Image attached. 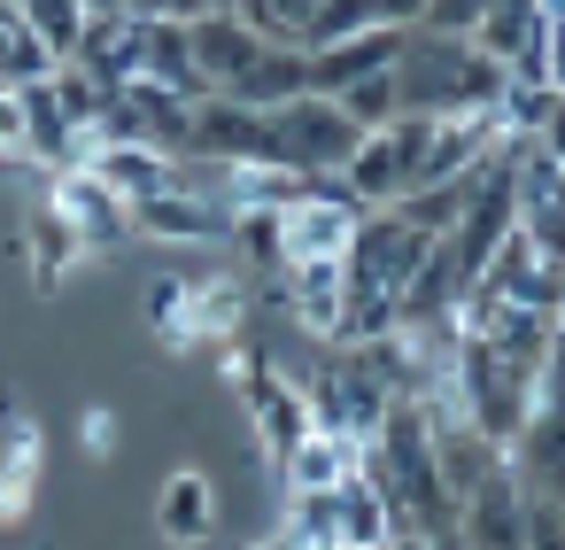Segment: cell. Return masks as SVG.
<instances>
[{"mask_svg":"<svg viewBox=\"0 0 565 550\" xmlns=\"http://www.w3.org/2000/svg\"><path fill=\"white\" fill-rule=\"evenodd\" d=\"M78 63H86L109 94H117L125 78H140V9H125V17H94V24H86Z\"/></svg>","mask_w":565,"mask_h":550,"instance_id":"cell-18","label":"cell"},{"mask_svg":"<svg viewBox=\"0 0 565 550\" xmlns=\"http://www.w3.org/2000/svg\"><path fill=\"white\" fill-rule=\"evenodd\" d=\"M86 449H94V457H109V449H117V411H109V403H94V411H86Z\"/></svg>","mask_w":565,"mask_h":550,"instance_id":"cell-25","label":"cell"},{"mask_svg":"<svg viewBox=\"0 0 565 550\" xmlns=\"http://www.w3.org/2000/svg\"><path fill=\"white\" fill-rule=\"evenodd\" d=\"M0 163H24V94L0 86Z\"/></svg>","mask_w":565,"mask_h":550,"instance_id":"cell-24","label":"cell"},{"mask_svg":"<svg viewBox=\"0 0 565 550\" xmlns=\"http://www.w3.org/2000/svg\"><path fill=\"white\" fill-rule=\"evenodd\" d=\"M86 171H94L102 187H117L125 202H148V194L179 187V156L140 148V140H94V148H86Z\"/></svg>","mask_w":565,"mask_h":550,"instance_id":"cell-14","label":"cell"},{"mask_svg":"<svg viewBox=\"0 0 565 550\" xmlns=\"http://www.w3.org/2000/svg\"><path fill=\"white\" fill-rule=\"evenodd\" d=\"M302 395H310V426H326V434H349V442H372L380 434V419H387V388L364 372V357L356 349H341L333 364H318L310 380H302Z\"/></svg>","mask_w":565,"mask_h":550,"instance_id":"cell-3","label":"cell"},{"mask_svg":"<svg viewBox=\"0 0 565 550\" xmlns=\"http://www.w3.org/2000/svg\"><path fill=\"white\" fill-rule=\"evenodd\" d=\"M356 465H364V442H349V434H326V426H310V434H302V442L279 457L287 488H341Z\"/></svg>","mask_w":565,"mask_h":550,"instance_id":"cell-17","label":"cell"},{"mask_svg":"<svg viewBox=\"0 0 565 550\" xmlns=\"http://www.w3.org/2000/svg\"><path fill=\"white\" fill-rule=\"evenodd\" d=\"M372 550H395V535H387V542H372Z\"/></svg>","mask_w":565,"mask_h":550,"instance_id":"cell-30","label":"cell"},{"mask_svg":"<svg viewBox=\"0 0 565 550\" xmlns=\"http://www.w3.org/2000/svg\"><path fill=\"white\" fill-rule=\"evenodd\" d=\"M241 326H248V279L241 272L186 279V334L194 341H233Z\"/></svg>","mask_w":565,"mask_h":550,"instance_id":"cell-16","label":"cell"},{"mask_svg":"<svg viewBox=\"0 0 565 550\" xmlns=\"http://www.w3.org/2000/svg\"><path fill=\"white\" fill-rule=\"evenodd\" d=\"M356 225H364V202H349V194H310V202L279 210V248H287V272H295V264H349Z\"/></svg>","mask_w":565,"mask_h":550,"instance_id":"cell-7","label":"cell"},{"mask_svg":"<svg viewBox=\"0 0 565 550\" xmlns=\"http://www.w3.org/2000/svg\"><path fill=\"white\" fill-rule=\"evenodd\" d=\"M55 71V55H47V40L24 24V9L0 24V86H32V78H47Z\"/></svg>","mask_w":565,"mask_h":550,"instance_id":"cell-21","label":"cell"},{"mask_svg":"<svg viewBox=\"0 0 565 550\" xmlns=\"http://www.w3.org/2000/svg\"><path fill=\"white\" fill-rule=\"evenodd\" d=\"M132 233L140 241H163V248H225L233 241V210L186 194V187H163L148 202H132Z\"/></svg>","mask_w":565,"mask_h":550,"instance_id":"cell-9","label":"cell"},{"mask_svg":"<svg viewBox=\"0 0 565 550\" xmlns=\"http://www.w3.org/2000/svg\"><path fill=\"white\" fill-rule=\"evenodd\" d=\"M403 40H411V32H349V40L310 47V94H341V86H356V78H372V71H395Z\"/></svg>","mask_w":565,"mask_h":550,"instance_id":"cell-13","label":"cell"},{"mask_svg":"<svg viewBox=\"0 0 565 550\" xmlns=\"http://www.w3.org/2000/svg\"><path fill=\"white\" fill-rule=\"evenodd\" d=\"M24 256H32V279H40V287H55V279L86 256V241H78V225H71V218L32 210V218H24Z\"/></svg>","mask_w":565,"mask_h":550,"instance_id":"cell-19","label":"cell"},{"mask_svg":"<svg viewBox=\"0 0 565 550\" xmlns=\"http://www.w3.org/2000/svg\"><path fill=\"white\" fill-rule=\"evenodd\" d=\"M426 248H434V241H426L418 225H403L395 210H364V225H356V241H349V287L403 303V287H411V272L426 264Z\"/></svg>","mask_w":565,"mask_h":550,"instance_id":"cell-4","label":"cell"},{"mask_svg":"<svg viewBox=\"0 0 565 550\" xmlns=\"http://www.w3.org/2000/svg\"><path fill=\"white\" fill-rule=\"evenodd\" d=\"M480 17H488V0H426V9H418V32H457V40H472Z\"/></svg>","mask_w":565,"mask_h":550,"instance_id":"cell-23","label":"cell"},{"mask_svg":"<svg viewBox=\"0 0 565 550\" xmlns=\"http://www.w3.org/2000/svg\"><path fill=\"white\" fill-rule=\"evenodd\" d=\"M279 550H310V542H302V535H287V527H279Z\"/></svg>","mask_w":565,"mask_h":550,"instance_id":"cell-29","label":"cell"},{"mask_svg":"<svg viewBox=\"0 0 565 550\" xmlns=\"http://www.w3.org/2000/svg\"><path fill=\"white\" fill-rule=\"evenodd\" d=\"M534 140H542V148L557 156V171H565V94L550 102V117H542V133H534Z\"/></svg>","mask_w":565,"mask_h":550,"instance_id":"cell-26","label":"cell"},{"mask_svg":"<svg viewBox=\"0 0 565 550\" xmlns=\"http://www.w3.org/2000/svg\"><path fill=\"white\" fill-rule=\"evenodd\" d=\"M225 94L248 102V109H287L295 94H310V47H279V40H264L256 63H248Z\"/></svg>","mask_w":565,"mask_h":550,"instance_id":"cell-15","label":"cell"},{"mask_svg":"<svg viewBox=\"0 0 565 550\" xmlns=\"http://www.w3.org/2000/svg\"><path fill=\"white\" fill-rule=\"evenodd\" d=\"M241 395H248V434H256L264 457L279 465V457L310 434V395H302V380H295L287 364H264V357H256V372L241 380Z\"/></svg>","mask_w":565,"mask_h":550,"instance_id":"cell-8","label":"cell"},{"mask_svg":"<svg viewBox=\"0 0 565 550\" xmlns=\"http://www.w3.org/2000/svg\"><path fill=\"white\" fill-rule=\"evenodd\" d=\"M503 63H488L472 40L457 32H418L403 40L395 55V94H403V117H465V109H495L503 94Z\"/></svg>","mask_w":565,"mask_h":550,"instance_id":"cell-1","label":"cell"},{"mask_svg":"<svg viewBox=\"0 0 565 550\" xmlns=\"http://www.w3.org/2000/svg\"><path fill=\"white\" fill-rule=\"evenodd\" d=\"M210 527H217V480L202 465H179L156 488V535L171 550H194V542H210Z\"/></svg>","mask_w":565,"mask_h":550,"instance_id":"cell-12","label":"cell"},{"mask_svg":"<svg viewBox=\"0 0 565 550\" xmlns=\"http://www.w3.org/2000/svg\"><path fill=\"white\" fill-rule=\"evenodd\" d=\"M24 24L47 40V55H55V63H78L94 9H86V0H24Z\"/></svg>","mask_w":565,"mask_h":550,"instance_id":"cell-20","label":"cell"},{"mask_svg":"<svg viewBox=\"0 0 565 550\" xmlns=\"http://www.w3.org/2000/svg\"><path fill=\"white\" fill-rule=\"evenodd\" d=\"M186 40H194V71H202L217 94H225V86L256 63V47H264V32H256L241 9H210V17H194Z\"/></svg>","mask_w":565,"mask_h":550,"instance_id":"cell-11","label":"cell"},{"mask_svg":"<svg viewBox=\"0 0 565 550\" xmlns=\"http://www.w3.org/2000/svg\"><path fill=\"white\" fill-rule=\"evenodd\" d=\"M186 117H194V102L179 94V86H163V78H125L117 94H109V117H102V140H140V148H163V156H179L186 148Z\"/></svg>","mask_w":565,"mask_h":550,"instance_id":"cell-5","label":"cell"},{"mask_svg":"<svg viewBox=\"0 0 565 550\" xmlns=\"http://www.w3.org/2000/svg\"><path fill=\"white\" fill-rule=\"evenodd\" d=\"M457 535H465V550H526V488L511 480V465L488 473L457 504Z\"/></svg>","mask_w":565,"mask_h":550,"instance_id":"cell-10","label":"cell"},{"mask_svg":"<svg viewBox=\"0 0 565 550\" xmlns=\"http://www.w3.org/2000/svg\"><path fill=\"white\" fill-rule=\"evenodd\" d=\"M86 9H94V17H125V9H132V0H86Z\"/></svg>","mask_w":565,"mask_h":550,"instance_id":"cell-27","label":"cell"},{"mask_svg":"<svg viewBox=\"0 0 565 550\" xmlns=\"http://www.w3.org/2000/svg\"><path fill=\"white\" fill-rule=\"evenodd\" d=\"M47 210L78 225L86 256H109V248L140 241V233H132V202H125L117 187H102L86 163H71V171H47Z\"/></svg>","mask_w":565,"mask_h":550,"instance_id":"cell-6","label":"cell"},{"mask_svg":"<svg viewBox=\"0 0 565 550\" xmlns=\"http://www.w3.org/2000/svg\"><path fill=\"white\" fill-rule=\"evenodd\" d=\"M241 550H279V527H271V535H256V542H241Z\"/></svg>","mask_w":565,"mask_h":550,"instance_id":"cell-28","label":"cell"},{"mask_svg":"<svg viewBox=\"0 0 565 550\" xmlns=\"http://www.w3.org/2000/svg\"><path fill=\"white\" fill-rule=\"evenodd\" d=\"M333 102H341V117H349L356 133H380V125H395V117H403V94H395V71H372V78H356V86H341Z\"/></svg>","mask_w":565,"mask_h":550,"instance_id":"cell-22","label":"cell"},{"mask_svg":"<svg viewBox=\"0 0 565 550\" xmlns=\"http://www.w3.org/2000/svg\"><path fill=\"white\" fill-rule=\"evenodd\" d=\"M356 125L341 117L333 94H295L287 109H264V163H295V171H341L356 156Z\"/></svg>","mask_w":565,"mask_h":550,"instance_id":"cell-2","label":"cell"}]
</instances>
